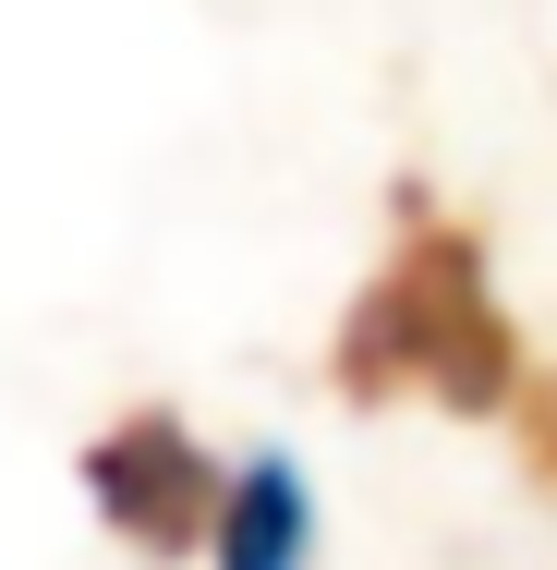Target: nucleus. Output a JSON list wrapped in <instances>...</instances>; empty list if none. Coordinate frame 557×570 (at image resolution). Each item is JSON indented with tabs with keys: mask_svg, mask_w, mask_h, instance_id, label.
<instances>
[{
	"mask_svg": "<svg viewBox=\"0 0 557 570\" xmlns=\"http://www.w3.org/2000/svg\"><path fill=\"white\" fill-rule=\"evenodd\" d=\"M328 389L339 401H437V413H521V328L485 279V243L460 219H425V195H400L388 267L339 304L328 328Z\"/></svg>",
	"mask_w": 557,
	"mask_h": 570,
	"instance_id": "1",
	"label": "nucleus"
},
{
	"mask_svg": "<svg viewBox=\"0 0 557 570\" xmlns=\"http://www.w3.org/2000/svg\"><path fill=\"white\" fill-rule=\"evenodd\" d=\"M86 498H98V522L133 559H195V547H219L230 473L182 438V413H121L86 450Z\"/></svg>",
	"mask_w": 557,
	"mask_h": 570,
	"instance_id": "2",
	"label": "nucleus"
},
{
	"mask_svg": "<svg viewBox=\"0 0 557 570\" xmlns=\"http://www.w3.org/2000/svg\"><path fill=\"white\" fill-rule=\"evenodd\" d=\"M521 473L557 498V376H534V389H521Z\"/></svg>",
	"mask_w": 557,
	"mask_h": 570,
	"instance_id": "4",
	"label": "nucleus"
},
{
	"mask_svg": "<svg viewBox=\"0 0 557 570\" xmlns=\"http://www.w3.org/2000/svg\"><path fill=\"white\" fill-rule=\"evenodd\" d=\"M316 547V498H304V461L291 450H255L230 473V510H219V570H304Z\"/></svg>",
	"mask_w": 557,
	"mask_h": 570,
	"instance_id": "3",
	"label": "nucleus"
}]
</instances>
